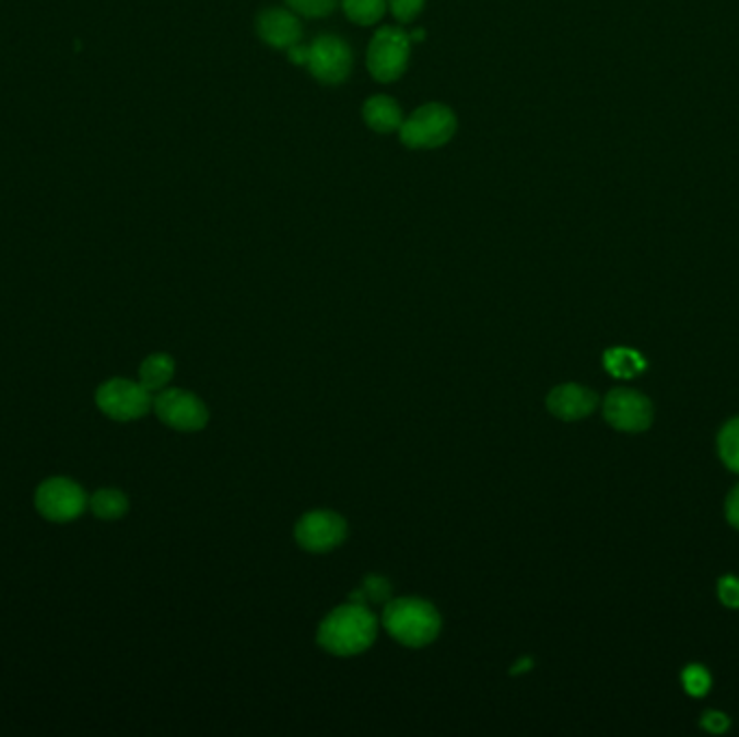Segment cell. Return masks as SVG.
Masks as SVG:
<instances>
[{
    "label": "cell",
    "mask_w": 739,
    "mask_h": 737,
    "mask_svg": "<svg viewBox=\"0 0 739 737\" xmlns=\"http://www.w3.org/2000/svg\"><path fill=\"white\" fill-rule=\"evenodd\" d=\"M314 79L327 85H338L347 81L351 66H353V55L349 46L331 35L318 37L312 46H307V63Z\"/></svg>",
    "instance_id": "obj_10"
},
{
    "label": "cell",
    "mask_w": 739,
    "mask_h": 737,
    "mask_svg": "<svg viewBox=\"0 0 739 737\" xmlns=\"http://www.w3.org/2000/svg\"><path fill=\"white\" fill-rule=\"evenodd\" d=\"M128 498L119 489H99L90 498V508L97 519L115 522L128 513Z\"/></svg>",
    "instance_id": "obj_15"
},
{
    "label": "cell",
    "mask_w": 739,
    "mask_h": 737,
    "mask_svg": "<svg viewBox=\"0 0 739 737\" xmlns=\"http://www.w3.org/2000/svg\"><path fill=\"white\" fill-rule=\"evenodd\" d=\"M681 681H683L685 692L692 694V697H703V694H707L709 688H712V677H709V672H707L703 666H699V664L688 666V668L683 670V675H681Z\"/></svg>",
    "instance_id": "obj_19"
},
{
    "label": "cell",
    "mask_w": 739,
    "mask_h": 737,
    "mask_svg": "<svg viewBox=\"0 0 739 737\" xmlns=\"http://www.w3.org/2000/svg\"><path fill=\"white\" fill-rule=\"evenodd\" d=\"M174 372H176V362L165 353H156V355H150L141 364L139 383L150 391H161L174 378Z\"/></svg>",
    "instance_id": "obj_14"
},
{
    "label": "cell",
    "mask_w": 739,
    "mask_h": 737,
    "mask_svg": "<svg viewBox=\"0 0 739 737\" xmlns=\"http://www.w3.org/2000/svg\"><path fill=\"white\" fill-rule=\"evenodd\" d=\"M718 597L725 606L729 608H739V577L727 575L718 584Z\"/></svg>",
    "instance_id": "obj_22"
},
{
    "label": "cell",
    "mask_w": 739,
    "mask_h": 737,
    "mask_svg": "<svg viewBox=\"0 0 739 737\" xmlns=\"http://www.w3.org/2000/svg\"><path fill=\"white\" fill-rule=\"evenodd\" d=\"M349 526L344 517L333 511H312L298 519L294 528L296 543L312 553H325L336 550L344 543Z\"/></svg>",
    "instance_id": "obj_8"
},
{
    "label": "cell",
    "mask_w": 739,
    "mask_h": 737,
    "mask_svg": "<svg viewBox=\"0 0 739 737\" xmlns=\"http://www.w3.org/2000/svg\"><path fill=\"white\" fill-rule=\"evenodd\" d=\"M342 4H344L347 15L353 22L364 24V26L378 22L385 13V7H387L385 0H344Z\"/></svg>",
    "instance_id": "obj_18"
},
{
    "label": "cell",
    "mask_w": 739,
    "mask_h": 737,
    "mask_svg": "<svg viewBox=\"0 0 739 737\" xmlns=\"http://www.w3.org/2000/svg\"><path fill=\"white\" fill-rule=\"evenodd\" d=\"M97 409L115 422H132L150 413L152 391L130 378H110L95 391Z\"/></svg>",
    "instance_id": "obj_4"
},
{
    "label": "cell",
    "mask_w": 739,
    "mask_h": 737,
    "mask_svg": "<svg viewBox=\"0 0 739 737\" xmlns=\"http://www.w3.org/2000/svg\"><path fill=\"white\" fill-rule=\"evenodd\" d=\"M457 132V117L444 104H426L418 108L400 126V139L407 148L431 150L446 145Z\"/></svg>",
    "instance_id": "obj_3"
},
{
    "label": "cell",
    "mask_w": 739,
    "mask_h": 737,
    "mask_svg": "<svg viewBox=\"0 0 739 737\" xmlns=\"http://www.w3.org/2000/svg\"><path fill=\"white\" fill-rule=\"evenodd\" d=\"M376 617L366 604L353 601L336 608L318 628V645L331 655H360L376 641Z\"/></svg>",
    "instance_id": "obj_1"
},
{
    "label": "cell",
    "mask_w": 739,
    "mask_h": 737,
    "mask_svg": "<svg viewBox=\"0 0 739 737\" xmlns=\"http://www.w3.org/2000/svg\"><path fill=\"white\" fill-rule=\"evenodd\" d=\"M731 721L727 714H720V712H707L701 721V727L709 734H725L729 729Z\"/></svg>",
    "instance_id": "obj_24"
},
{
    "label": "cell",
    "mask_w": 739,
    "mask_h": 737,
    "mask_svg": "<svg viewBox=\"0 0 739 737\" xmlns=\"http://www.w3.org/2000/svg\"><path fill=\"white\" fill-rule=\"evenodd\" d=\"M389 593H391V586L387 584L385 577L370 575V577H366V582H364V588L357 590L355 595H351V599L360 601V604H364L368 599L370 601H374V604H380V601L389 599Z\"/></svg>",
    "instance_id": "obj_20"
},
{
    "label": "cell",
    "mask_w": 739,
    "mask_h": 737,
    "mask_svg": "<svg viewBox=\"0 0 739 737\" xmlns=\"http://www.w3.org/2000/svg\"><path fill=\"white\" fill-rule=\"evenodd\" d=\"M90 506V498L85 489L63 476L44 480L35 491V508L37 513L55 524H68L79 519Z\"/></svg>",
    "instance_id": "obj_5"
},
{
    "label": "cell",
    "mask_w": 739,
    "mask_h": 737,
    "mask_svg": "<svg viewBox=\"0 0 739 737\" xmlns=\"http://www.w3.org/2000/svg\"><path fill=\"white\" fill-rule=\"evenodd\" d=\"M389 7L400 22H411L422 11L424 0H389Z\"/></svg>",
    "instance_id": "obj_23"
},
{
    "label": "cell",
    "mask_w": 739,
    "mask_h": 737,
    "mask_svg": "<svg viewBox=\"0 0 739 737\" xmlns=\"http://www.w3.org/2000/svg\"><path fill=\"white\" fill-rule=\"evenodd\" d=\"M383 625L400 645L420 648L439 636L442 617L433 604L418 597H402L385 606Z\"/></svg>",
    "instance_id": "obj_2"
},
{
    "label": "cell",
    "mask_w": 739,
    "mask_h": 737,
    "mask_svg": "<svg viewBox=\"0 0 739 737\" xmlns=\"http://www.w3.org/2000/svg\"><path fill=\"white\" fill-rule=\"evenodd\" d=\"M364 117L370 128L376 132H394L402 126V113L398 104L387 95L370 97L364 106Z\"/></svg>",
    "instance_id": "obj_13"
},
{
    "label": "cell",
    "mask_w": 739,
    "mask_h": 737,
    "mask_svg": "<svg viewBox=\"0 0 739 737\" xmlns=\"http://www.w3.org/2000/svg\"><path fill=\"white\" fill-rule=\"evenodd\" d=\"M727 519L734 528L739 530V484L727 498Z\"/></svg>",
    "instance_id": "obj_25"
},
{
    "label": "cell",
    "mask_w": 739,
    "mask_h": 737,
    "mask_svg": "<svg viewBox=\"0 0 739 737\" xmlns=\"http://www.w3.org/2000/svg\"><path fill=\"white\" fill-rule=\"evenodd\" d=\"M409 61V37L394 26L380 28L368 50V68L378 83H391L402 77Z\"/></svg>",
    "instance_id": "obj_6"
},
{
    "label": "cell",
    "mask_w": 739,
    "mask_h": 737,
    "mask_svg": "<svg viewBox=\"0 0 739 737\" xmlns=\"http://www.w3.org/2000/svg\"><path fill=\"white\" fill-rule=\"evenodd\" d=\"M413 39H418V42L424 39V31H415V33H413Z\"/></svg>",
    "instance_id": "obj_26"
},
{
    "label": "cell",
    "mask_w": 739,
    "mask_h": 737,
    "mask_svg": "<svg viewBox=\"0 0 739 737\" xmlns=\"http://www.w3.org/2000/svg\"><path fill=\"white\" fill-rule=\"evenodd\" d=\"M258 33L273 48H292L301 42L298 20L281 9H271L260 15Z\"/></svg>",
    "instance_id": "obj_12"
},
{
    "label": "cell",
    "mask_w": 739,
    "mask_h": 737,
    "mask_svg": "<svg viewBox=\"0 0 739 737\" xmlns=\"http://www.w3.org/2000/svg\"><path fill=\"white\" fill-rule=\"evenodd\" d=\"M603 366L612 376L632 378V376H636L647 368V362L641 353H636L632 349H610L603 355Z\"/></svg>",
    "instance_id": "obj_16"
},
{
    "label": "cell",
    "mask_w": 739,
    "mask_h": 737,
    "mask_svg": "<svg viewBox=\"0 0 739 737\" xmlns=\"http://www.w3.org/2000/svg\"><path fill=\"white\" fill-rule=\"evenodd\" d=\"M603 418L623 433H643L653 422V405L636 389L617 387L603 400Z\"/></svg>",
    "instance_id": "obj_9"
},
{
    "label": "cell",
    "mask_w": 739,
    "mask_h": 737,
    "mask_svg": "<svg viewBox=\"0 0 739 737\" xmlns=\"http://www.w3.org/2000/svg\"><path fill=\"white\" fill-rule=\"evenodd\" d=\"M597 394L584 385L566 383L558 385L548 396V409L564 422H575L590 416L597 409Z\"/></svg>",
    "instance_id": "obj_11"
},
{
    "label": "cell",
    "mask_w": 739,
    "mask_h": 737,
    "mask_svg": "<svg viewBox=\"0 0 739 737\" xmlns=\"http://www.w3.org/2000/svg\"><path fill=\"white\" fill-rule=\"evenodd\" d=\"M718 453L723 463L739 473V418L729 420L718 435Z\"/></svg>",
    "instance_id": "obj_17"
},
{
    "label": "cell",
    "mask_w": 739,
    "mask_h": 737,
    "mask_svg": "<svg viewBox=\"0 0 739 737\" xmlns=\"http://www.w3.org/2000/svg\"><path fill=\"white\" fill-rule=\"evenodd\" d=\"M338 0H288V4L307 17H320V15H329L336 9Z\"/></svg>",
    "instance_id": "obj_21"
},
{
    "label": "cell",
    "mask_w": 739,
    "mask_h": 737,
    "mask_svg": "<svg viewBox=\"0 0 739 737\" xmlns=\"http://www.w3.org/2000/svg\"><path fill=\"white\" fill-rule=\"evenodd\" d=\"M152 409L163 424L183 433L201 431L208 424L206 405L186 389H161Z\"/></svg>",
    "instance_id": "obj_7"
}]
</instances>
